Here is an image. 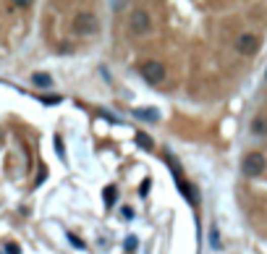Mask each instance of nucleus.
Wrapping results in <instances>:
<instances>
[{"label":"nucleus","mask_w":267,"mask_h":254,"mask_svg":"<svg viewBox=\"0 0 267 254\" xmlns=\"http://www.w3.org/2000/svg\"><path fill=\"white\" fill-rule=\"evenodd\" d=\"M129 24H131V32H134V34H139V37H141V34H147L149 29H152V19H149V13H147V11H141V8L131 13Z\"/></svg>","instance_id":"nucleus-4"},{"label":"nucleus","mask_w":267,"mask_h":254,"mask_svg":"<svg viewBox=\"0 0 267 254\" xmlns=\"http://www.w3.org/2000/svg\"><path fill=\"white\" fill-rule=\"evenodd\" d=\"M136 142H139V147H144V149H152V139L147 137V134H136Z\"/></svg>","instance_id":"nucleus-10"},{"label":"nucleus","mask_w":267,"mask_h":254,"mask_svg":"<svg viewBox=\"0 0 267 254\" xmlns=\"http://www.w3.org/2000/svg\"><path fill=\"white\" fill-rule=\"evenodd\" d=\"M13 6H19V8H29V6H31V0H13Z\"/></svg>","instance_id":"nucleus-15"},{"label":"nucleus","mask_w":267,"mask_h":254,"mask_svg":"<svg viewBox=\"0 0 267 254\" xmlns=\"http://www.w3.org/2000/svg\"><path fill=\"white\" fill-rule=\"evenodd\" d=\"M141 79H144L147 84H160L165 79V66L160 61H147V63H141Z\"/></svg>","instance_id":"nucleus-3"},{"label":"nucleus","mask_w":267,"mask_h":254,"mask_svg":"<svg viewBox=\"0 0 267 254\" xmlns=\"http://www.w3.org/2000/svg\"><path fill=\"white\" fill-rule=\"evenodd\" d=\"M97 29H100V21H97L94 13L82 11V13H76L73 16V32L79 37H92V34H97Z\"/></svg>","instance_id":"nucleus-1"},{"label":"nucleus","mask_w":267,"mask_h":254,"mask_svg":"<svg viewBox=\"0 0 267 254\" xmlns=\"http://www.w3.org/2000/svg\"><path fill=\"white\" fill-rule=\"evenodd\" d=\"M134 115L141 118V121H157V118H160V113L155 108H139V110H134Z\"/></svg>","instance_id":"nucleus-7"},{"label":"nucleus","mask_w":267,"mask_h":254,"mask_svg":"<svg viewBox=\"0 0 267 254\" xmlns=\"http://www.w3.org/2000/svg\"><path fill=\"white\" fill-rule=\"evenodd\" d=\"M251 134H254V137H267V118L264 115H257L254 121H251Z\"/></svg>","instance_id":"nucleus-6"},{"label":"nucleus","mask_w":267,"mask_h":254,"mask_svg":"<svg viewBox=\"0 0 267 254\" xmlns=\"http://www.w3.org/2000/svg\"><path fill=\"white\" fill-rule=\"evenodd\" d=\"M152 189V181H144V184H141L139 186V194H141V197H147V191Z\"/></svg>","instance_id":"nucleus-12"},{"label":"nucleus","mask_w":267,"mask_h":254,"mask_svg":"<svg viewBox=\"0 0 267 254\" xmlns=\"http://www.w3.org/2000/svg\"><path fill=\"white\" fill-rule=\"evenodd\" d=\"M259 48V39L254 34H241L239 39H236V50H239L241 55H254Z\"/></svg>","instance_id":"nucleus-5"},{"label":"nucleus","mask_w":267,"mask_h":254,"mask_svg":"<svg viewBox=\"0 0 267 254\" xmlns=\"http://www.w3.org/2000/svg\"><path fill=\"white\" fill-rule=\"evenodd\" d=\"M121 215H123V218H134V210H131V207H123Z\"/></svg>","instance_id":"nucleus-17"},{"label":"nucleus","mask_w":267,"mask_h":254,"mask_svg":"<svg viewBox=\"0 0 267 254\" xmlns=\"http://www.w3.org/2000/svg\"><path fill=\"white\" fill-rule=\"evenodd\" d=\"M116 191H118V189H116L113 184L105 189V204H107V207H113V202H116Z\"/></svg>","instance_id":"nucleus-9"},{"label":"nucleus","mask_w":267,"mask_h":254,"mask_svg":"<svg viewBox=\"0 0 267 254\" xmlns=\"http://www.w3.org/2000/svg\"><path fill=\"white\" fill-rule=\"evenodd\" d=\"M126 249H136V238H134V236L126 238Z\"/></svg>","instance_id":"nucleus-16"},{"label":"nucleus","mask_w":267,"mask_h":254,"mask_svg":"<svg viewBox=\"0 0 267 254\" xmlns=\"http://www.w3.org/2000/svg\"><path fill=\"white\" fill-rule=\"evenodd\" d=\"M31 81H34L37 87H50V84H53V79L47 76V73H34V76H31Z\"/></svg>","instance_id":"nucleus-8"},{"label":"nucleus","mask_w":267,"mask_h":254,"mask_svg":"<svg viewBox=\"0 0 267 254\" xmlns=\"http://www.w3.org/2000/svg\"><path fill=\"white\" fill-rule=\"evenodd\" d=\"M210 241H212V249H220V238H217V228H212V236H210Z\"/></svg>","instance_id":"nucleus-11"},{"label":"nucleus","mask_w":267,"mask_h":254,"mask_svg":"<svg viewBox=\"0 0 267 254\" xmlns=\"http://www.w3.org/2000/svg\"><path fill=\"white\" fill-rule=\"evenodd\" d=\"M264 168H267V160H264V155H262V152H249V155L244 157V162H241V173H244V176H249V178L262 176V173H264Z\"/></svg>","instance_id":"nucleus-2"},{"label":"nucleus","mask_w":267,"mask_h":254,"mask_svg":"<svg viewBox=\"0 0 267 254\" xmlns=\"http://www.w3.org/2000/svg\"><path fill=\"white\" fill-rule=\"evenodd\" d=\"M6 254H21V249L16 244H6Z\"/></svg>","instance_id":"nucleus-14"},{"label":"nucleus","mask_w":267,"mask_h":254,"mask_svg":"<svg viewBox=\"0 0 267 254\" xmlns=\"http://www.w3.org/2000/svg\"><path fill=\"white\" fill-rule=\"evenodd\" d=\"M68 241H71V244H73L76 249H84V241H79V238H76L73 233H68Z\"/></svg>","instance_id":"nucleus-13"}]
</instances>
